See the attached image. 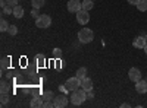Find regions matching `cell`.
I'll return each mask as SVG.
<instances>
[{"instance_id":"cell-1","label":"cell","mask_w":147,"mask_h":108,"mask_svg":"<svg viewBox=\"0 0 147 108\" xmlns=\"http://www.w3.org/2000/svg\"><path fill=\"white\" fill-rule=\"evenodd\" d=\"M85 99H88V98H87V91L82 89V88L74 91L72 95H71V98H69V101H71L74 105H81V104L85 102Z\"/></svg>"},{"instance_id":"cell-2","label":"cell","mask_w":147,"mask_h":108,"mask_svg":"<svg viewBox=\"0 0 147 108\" xmlns=\"http://www.w3.org/2000/svg\"><path fill=\"white\" fill-rule=\"evenodd\" d=\"M78 40L82 44H88V42H91L94 40V34H93V31L90 28H82L78 32Z\"/></svg>"},{"instance_id":"cell-3","label":"cell","mask_w":147,"mask_h":108,"mask_svg":"<svg viewBox=\"0 0 147 108\" xmlns=\"http://www.w3.org/2000/svg\"><path fill=\"white\" fill-rule=\"evenodd\" d=\"M52 25V18L49 15H40L38 18L35 19V27L40 29H46Z\"/></svg>"},{"instance_id":"cell-4","label":"cell","mask_w":147,"mask_h":108,"mask_svg":"<svg viewBox=\"0 0 147 108\" xmlns=\"http://www.w3.org/2000/svg\"><path fill=\"white\" fill-rule=\"evenodd\" d=\"M80 86H81V79H80L78 76L69 78V79L66 80V83H65V88H66V91H71V92H74V91L80 89Z\"/></svg>"},{"instance_id":"cell-5","label":"cell","mask_w":147,"mask_h":108,"mask_svg":"<svg viewBox=\"0 0 147 108\" xmlns=\"http://www.w3.org/2000/svg\"><path fill=\"white\" fill-rule=\"evenodd\" d=\"M66 7H68V12H71V13H77V12L82 9V2H80V0H69Z\"/></svg>"},{"instance_id":"cell-6","label":"cell","mask_w":147,"mask_h":108,"mask_svg":"<svg viewBox=\"0 0 147 108\" xmlns=\"http://www.w3.org/2000/svg\"><path fill=\"white\" fill-rule=\"evenodd\" d=\"M77 21H78L80 25H87V23L90 22V15H88V12L84 10V9H81L80 12H77Z\"/></svg>"},{"instance_id":"cell-7","label":"cell","mask_w":147,"mask_h":108,"mask_svg":"<svg viewBox=\"0 0 147 108\" xmlns=\"http://www.w3.org/2000/svg\"><path fill=\"white\" fill-rule=\"evenodd\" d=\"M53 104H55V108H63L68 105V97H65V95H56L53 99Z\"/></svg>"},{"instance_id":"cell-8","label":"cell","mask_w":147,"mask_h":108,"mask_svg":"<svg viewBox=\"0 0 147 108\" xmlns=\"http://www.w3.org/2000/svg\"><path fill=\"white\" fill-rule=\"evenodd\" d=\"M128 78H129V80H132V82H138V80H141V72H140V69H137V67H131L129 72H128Z\"/></svg>"},{"instance_id":"cell-9","label":"cell","mask_w":147,"mask_h":108,"mask_svg":"<svg viewBox=\"0 0 147 108\" xmlns=\"http://www.w3.org/2000/svg\"><path fill=\"white\" fill-rule=\"evenodd\" d=\"M146 44H147V40H146L144 35H140V37L134 38V41H132V45L136 47V48H144Z\"/></svg>"},{"instance_id":"cell-10","label":"cell","mask_w":147,"mask_h":108,"mask_svg":"<svg viewBox=\"0 0 147 108\" xmlns=\"http://www.w3.org/2000/svg\"><path fill=\"white\" fill-rule=\"evenodd\" d=\"M81 88L82 89H85V91H93V82H91V79L90 78H87L85 76L84 79H81Z\"/></svg>"},{"instance_id":"cell-11","label":"cell","mask_w":147,"mask_h":108,"mask_svg":"<svg viewBox=\"0 0 147 108\" xmlns=\"http://www.w3.org/2000/svg\"><path fill=\"white\" fill-rule=\"evenodd\" d=\"M136 91L138 93H146L147 92V80H138V82H136Z\"/></svg>"},{"instance_id":"cell-12","label":"cell","mask_w":147,"mask_h":108,"mask_svg":"<svg viewBox=\"0 0 147 108\" xmlns=\"http://www.w3.org/2000/svg\"><path fill=\"white\" fill-rule=\"evenodd\" d=\"M24 13H25V10H24V7L21 6V5H16L15 7H13V15L15 18H18V19H21L22 16H24Z\"/></svg>"},{"instance_id":"cell-13","label":"cell","mask_w":147,"mask_h":108,"mask_svg":"<svg viewBox=\"0 0 147 108\" xmlns=\"http://www.w3.org/2000/svg\"><path fill=\"white\" fill-rule=\"evenodd\" d=\"M43 104H44V99H43V98L35 97V98L31 99V107H32V108H41Z\"/></svg>"},{"instance_id":"cell-14","label":"cell","mask_w":147,"mask_h":108,"mask_svg":"<svg viewBox=\"0 0 147 108\" xmlns=\"http://www.w3.org/2000/svg\"><path fill=\"white\" fill-rule=\"evenodd\" d=\"M93 0H84V2H82V9L84 10H87V12H90L91 9H93Z\"/></svg>"},{"instance_id":"cell-15","label":"cell","mask_w":147,"mask_h":108,"mask_svg":"<svg viewBox=\"0 0 147 108\" xmlns=\"http://www.w3.org/2000/svg\"><path fill=\"white\" fill-rule=\"evenodd\" d=\"M43 99H44V101H53V99H55V93H53L52 91H46V92L43 93Z\"/></svg>"},{"instance_id":"cell-16","label":"cell","mask_w":147,"mask_h":108,"mask_svg":"<svg viewBox=\"0 0 147 108\" xmlns=\"http://www.w3.org/2000/svg\"><path fill=\"white\" fill-rule=\"evenodd\" d=\"M35 62H37V64L41 67V66L46 64V57H44L43 54H37V56H35Z\"/></svg>"},{"instance_id":"cell-17","label":"cell","mask_w":147,"mask_h":108,"mask_svg":"<svg viewBox=\"0 0 147 108\" xmlns=\"http://www.w3.org/2000/svg\"><path fill=\"white\" fill-rule=\"evenodd\" d=\"M44 3H46V0H32L31 2L32 7H35V9H41L44 6Z\"/></svg>"},{"instance_id":"cell-18","label":"cell","mask_w":147,"mask_h":108,"mask_svg":"<svg viewBox=\"0 0 147 108\" xmlns=\"http://www.w3.org/2000/svg\"><path fill=\"white\" fill-rule=\"evenodd\" d=\"M137 9L140 12H147V0H140L137 5Z\"/></svg>"},{"instance_id":"cell-19","label":"cell","mask_w":147,"mask_h":108,"mask_svg":"<svg viewBox=\"0 0 147 108\" xmlns=\"http://www.w3.org/2000/svg\"><path fill=\"white\" fill-rule=\"evenodd\" d=\"M9 23L6 22V19H2V21H0V31H2V32H6L7 29H9Z\"/></svg>"},{"instance_id":"cell-20","label":"cell","mask_w":147,"mask_h":108,"mask_svg":"<svg viewBox=\"0 0 147 108\" xmlns=\"http://www.w3.org/2000/svg\"><path fill=\"white\" fill-rule=\"evenodd\" d=\"M85 75H87V69H85V67H80V69L77 70V76H78L80 79H84Z\"/></svg>"},{"instance_id":"cell-21","label":"cell","mask_w":147,"mask_h":108,"mask_svg":"<svg viewBox=\"0 0 147 108\" xmlns=\"http://www.w3.org/2000/svg\"><path fill=\"white\" fill-rule=\"evenodd\" d=\"M9 64H10L9 57H3V58H2V62H0V66H2V69H3V70H5V69H7V67H9Z\"/></svg>"},{"instance_id":"cell-22","label":"cell","mask_w":147,"mask_h":108,"mask_svg":"<svg viewBox=\"0 0 147 108\" xmlns=\"http://www.w3.org/2000/svg\"><path fill=\"white\" fill-rule=\"evenodd\" d=\"M7 32L12 35V37H15V35L18 34V27H16V25H10L9 29H7Z\"/></svg>"},{"instance_id":"cell-23","label":"cell","mask_w":147,"mask_h":108,"mask_svg":"<svg viewBox=\"0 0 147 108\" xmlns=\"http://www.w3.org/2000/svg\"><path fill=\"white\" fill-rule=\"evenodd\" d=\"M0 92L2 93H9V85L6 82H2V85H0Z\"/></svg>"},{"instance_id":"cell-24","label":"cell","mask_w":147,"mask_h":108,"mask_svg":"<svg viewBox=\"0 0 147 108\" xmlns=\"http://www.w3.org/2000/svg\"><path fill=\"white\" fill-rule=\"evenodd\" d=\"M3 9V13L5 15H10V13H13V7H12L10 5H6L5 7H2Z\"/></svg>"},{"instance_id":"cell-25","label":"cell","mask_w":147,"mask_h":108,"mask_svg":"<svg viewBox=\"0 0 147 108\" xmlns=\"http://www.w3.org/2000/svg\"><path fill=\"white\" fill-rule=\"evenodd\" d=\"M53 57L59 60L60 57H62V50H60V48H55L53 50Z\"/></svg>"},{"instance_id":"cell-26","label":"cell","mask_w":147,"mask_h":108,"mask_svg":"<svg viewBox=\"0 0 147 108\" xmlns=\"http://www.w3.org/2000/svg\"><path fill=\"white\" fill-rule=\"evenodd\" d=\"M9 101V93H2V105H6Z\"/></svg>"},{"instance_id":"cell-27","label":"cell","mask_w":147,"mask_h":108,"mask_svg":"<svg viewBox=\"0 0 147 108\" xmlns=\"http://www.w3.org/2000/svg\"><path fill=\"white\" fill-rule=\"evenodd\" d=\"M31 16H34L35 19L38 18L40 15H38V9H35V7H32V10H31Z\"/></svg>"},{"instance_id":"cell-28","label":"cell","mask_w":147,"mask_h":108,"mask_svg":"<svg viewBox=\"0 0 147 108\" xmlns=\"http://www.w3.org/2000/svg\"><path fill=\"white\" fill-rule=\"evenodd\" d=\"M6 3H7V5H10L12 7H15V6L18 5V0H6Z\"/></svg>"},{"instance_id":"cell-29","label":"cell","mask_w":147,"mask_h":108,"mask_svg":"<svg viewBox=\"0 0 147 108\" xmlns=\"http://www.w3.org/2000/svg\"><path fill=\"white\" fill-rule=\"evenodd\" d=\"M87 98H88V99H93V98H94V93H93V91H88V92H87Z\"/></svg>"},{"instance_id":"cell-30","label":"cell","mask_w":147,"mask_h":108,"mask_svg":"<svg viewBox=\"0 0 147 108\" xmlns=\"http://www.w3.org/2000/svg\"><path fill=\"white\" fill-rule=\"evenodd\" d=\"M138 2H140V0H128V3H129V5H134V6H137Z\"/></svg>"},{"instance_id":"cell-31","label":"cell","mask_w":147,"mask_h":108,"mask_svg":"<svg viewBox=\"0 0 147 108\" xmlns=\"http://www.w3.org/2000/svg\"><path fill=\"white\" fill-rule=\"evenodd\" d=\"M143 50H144V53H146V56H147V44H146V47H144Z\"/></svg>"},{"instance_id":"cell-32","label":"cell","mask_w":147,"mask_h":108,"mask_svg":"<svg viewBox=\"0 0 147 108\" xmlns=\"http://www.w3.org/2000/svg\"><path fill=\"white\" fill-rule=\"evenodd\" d=\"M144 37H146V40H147V34H146V35H144Z\"/></svg>"},{"instance_id":"cell-33","label":"cell","mask_w":147,"mask_h":108,"mask_svg":"<svg viewBox=\"0 0 147 108\" xmlns=\"http://www.w3.org/2000/svg\"><path fill=\"white\" fill-rule=\"evenodd\" d=\"M93 2H94V0H93Z\"/></svg>"}]
</instances>
